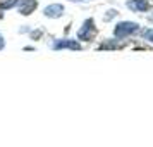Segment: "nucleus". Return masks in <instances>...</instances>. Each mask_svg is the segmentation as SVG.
Listing matches in <instances>:
<instances>
[{"mask_svg": "<svg viewBox=\"0 0 153 147\" xmlns=\"http://www.w3.org/2000/svg\"><path fill=\"white\" fill-rule=\"evenodd\" d=\"M95 33H97V28H95V23H93V19H88V21L83 24V28L77 31V36L81 38V40H91L93 36H95Z\"/></svg>", "mask_w": 153, "mask_h": 147, "instance_id": "nucleus-2", "label": "nucleus"}, {"mask_svg": "<svg viewBox=\"0 0 153 147\" xmlns=\"http://www.w3.org/2000/svg\"><path fill=\"white\" fill-rule=\"evenodd\" d=\"M35 9H36V0H21L19 2V12L22 16L31 14Z\"/></svg>", "mask_w": 153, "mask_h": 147, "instance_id": "nucleus-6", "label": "nucleus"}, {"mask_svg": "<svg viewBox=\"0 0 153 147\" xmlns=\"http://www.w3.org/2000/svg\"><path fill=\"white\" fill-rule=\"evenodd\" d=\"M143 38L153 43V29H145V31H143Z\"/></svg>", "mask_w": 153, "mask_h": 147, "instance_id": "nucleus-8", "label": "nucleus"}, {"mask_svg": "<svg viewBox=\"0 0 153 147\" xmlns=\"http://www.w3.org/2000/svg\"><path fill=\"white\" fill-rule=\"evenodd\" d=\"M139 29V26L136 23H131V21H124V23H119L117 26H115V31H114V35L115 38H126V36L132 35V33H136Z\"/></svg>", "mask_w": 153, "mask_h": 147, "instance_id": "nucleus-1", "label": "nucleus"}, {"mask_svg": "<svg viewBox=\"0 0 153 147\" xmlns=\"http://www.w3.org/2000/svg\"><path fill=\"white\" fill-rule=\"evenodd\" d=\"M150 5H152L150 0H131L127 4V7L132 9V11H136V12H145V11L150 9Z\"/></svg>", "mask_w": 153, "mask_h": 147, "instance_id": "nucleus-4", "label": "nucleus"}, {"mask_svg": "<svg viewBox=\"0 0 153 147\" xmlns=\"http://www.w3.org/2000/svg\"><path fill=\"white\" fill-rule=\"evenodd\" d=\"M43 14L47 16V17H60V16L64 14V7L60 4H52L48 7H45Z\"/></svg>", "mask_w": 153, "mask_h": 147, "instance_id": "nucleus-5", "label": "nucleus"}, {"mask_svg": "<svg viewBox=\"0 0 153 147\" xmlns=\"http://www.w3.org/2000/svg\"><path fill=\"white\" fill-rule=\"evenodd\" d=\"M4 47H5V40H4V35L0 33V50L4 49Z\"/></svg>", "mask_w": 153, "mask_h": 147, "instance_id": "nucleus-9", "label": "nucleus"}, {"mask_svg": "<svg viewBox=\"0 0 153 147\" xmlns=\"http://www.w3.org/2000/svg\"><path fill=\"white\" fill-rule=\"evenodd\" d=\"M17 2H19V0H5V2L0 4V9H4V11H5V9H10V7H14Z\"/></svg>", "mask_w": 153, "mask_h": 147, "instance_id": "nucleus-7", "label": "nucleus"}, {"mask_svg": "<svg viewBox=\"0 0 153 147\" xmlns=\"http://www.w3.org/2000/svg\"><path fill=\"white\" fill-rule=\"evenodd\" d=\"M52 49H72V50H79L81 49V45L77 42H74V40H59V42H53L52 43Z\"/></svg>", "mask_w": 153, "mask_h": 147, "instance_id": "nucleus-3", "label": "nucleus"}, {"mask_svg": "<svg viewBox=\"0 0 153 147\" xmlns=\"http://www.w3.org/2000/svg\"><path fill=\"white\" fill-rule=\"evenodd\" d=\"M74 2H81V0H74Z\"/></svg>", "mask_w": 153, "mask_h": 147, "instance_id": "nucleus-10", "label": "nucleus"}]
</instances>
